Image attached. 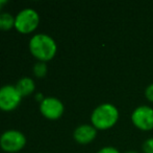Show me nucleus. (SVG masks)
I'll return each mask as SVG.
<instances>
[{
	"label": "nucleus",
	"instance_id": "nucleus-1",
	"mask_svg": "<svg viewBox=\"0 0 153 153\" xmlns=\"http://www.w3.org/2000/svg\"><path fill=\"white\" fill-rule=\"evenodd\" d=\"M29 50L36 59L46 63L56 55V42L46 34H36L29 40Z\"/></svg>",
	"mask_w": 153,
	"mask_h": 153
},
{
	"label": "nucleus",
	"instance_id": "nucleus-2",
	"mask_svg": "<svg viewBox=\"0 0 153 153\" xmlns=\"http://www.w3.org/2000/svg\"><path fill=\"white\" fill-rule=\"evenodd\" d=\"M119 120V110L111 103H103L94 109L91 115L92 125L96 129L111 128Z\"/></svg>",
	"mask_w": 153,
	"mask_h": 153
},
{
	"label": "nucleus",
	"instance_id": "nucleus-3",
	"mask_svg": "<svg viewBox=\"0 0 153 153\" xmlns=\"http://www.w3.org/2000/svg\"><path fill=\"white\" fill-rule=\"evenodd\" d=\"M40 16L32 8H24L15 17V29L21 34H30L38 27Z\"/></svg>",
	"mask_w": 153,
	"mask_h": 153
},
{
	"label": "nucleus",
	"instance_id": "nucleus-4",
	"mask_svg": "<svg viewBox=\"0 0 153 153\" xmlns=\"http://www.w3.org/2000/svg\"><path fill=\"white\" fill-rule=\"evenodd\" d=\"M26 145V137L21 131L7 130L0 136V147L3 151L16 153L23 149Z\"/></svg>",
	"mask_w": 153,
	"mask_h": 153
},
{
	"label": "nucleus",
	"instance_id": "nucleus-5",
	"mask_svg": "<svg viewBox=\"0 0 153 153\" xmlns=\"http://www.w3.org/2000/svg\"><path fill=\"white\" fill-rule=\"evenodd\" d=\"M22 96L16 86L5 85L0 88V109L2 111H13L20 104Z\"/></svg>",
	"mask_w": 153,
	"mask_h": 153
},
{
	"label": "nucleus",
	"instance_id": "nucleus-6",
	"mask_svg": "<svg viewBox=\"0 0 153 153\" xmlns=\"http://www.w3.org/2000/svg\"><path fill=\"white\" fill-rule=\"evenodd\" d=\"M131 121L141 130H151L153 129V108L148 105L137 107L131 113Z\"/></svg>",
	"mask_w": 153,
	"mask_h": 153
},
{
	"label": "nucleus",
	"instance_id": "nucleus-7",
	"mask_svg": "<svg viewBox=\"0 0 153 153\" xmlns=\"http://www.w3.org/2000/svg\"><path fill=\"white\" fill-rule=\"evenodd\" d=\"M40 111L48 120H57L64 113L65 106L57 98L49 96L45 98L44 101L40 103Z\"/></svg>",
	"mask_w": 153,
	"mask_h": 153
},
{
	"label": "nucleus",
	"instance_id": "nucleus-8",
	"mask_svg": "<svg viewBox=\"0 0 153 153\" xmlns=\"http://www.w3.org/2000/svg\"><path fill=\"white\" fill-rule=\"evenodd\" d=\"M97 135V129L93 125L90 124H82L78 126L73 132V137L74 139L79 144H85L91 143L93 139Z\"/></svg>",
	"mask_w": 153,
	"mask_h": 153
},
{
	"label": "nucleus",
	"instance_id": "nucleus-9",
	"mask_svg": "<svg viewBox=\"0 0 153 153\" xmlns=\"http://www.w3.org/2000/svg\"><path fill=\"white\" fill-rule=\"evenodd\" d=\"M17 90L19 91V93L23 96H27L29 94H31L32 92L36 89V84H34V81L31 79V78L28 77H24L22 79H20L18 82H17L16 85Z\"/></svg>",
	"mask_w": 153,
	"mask_h": 153
},
{
	"label": "nucleus",
	"instance_id": "nucleus-10",
	"mask_svg": "<svg viewBox=\"0 0 153 153\" xmlns=\"http://www.w3.org/2000/svg\"><path fill=\"white\" fill-rule=\"evenodd\" d=\"M15 26V17L10 13L0 14V29L8 31Z\"/></svg>",
	"mask_w": 153,
	"mask_h": 153
},
{
	"label": "nucleus",
	"instance_id": "nucleus-11",
	"mask_svg": "<svg viewBox=\"0 0 153 153\" xmlns=\"http://www.w3.org/2000/svg\"><path fill=\"white\" fill-rule=\"evenodd\" d=\"M47 65L45 62H36L33 66V74L38 78H44L47 74Z\"/></svg>",
	"mask_w": 153,
	"mask_h": 153
},
{
	"label": "nucleus",
	"instance_id": "nucleus-12",
	"mask_svg": "<svg viewBox=\"0 0 153 153\" xmlns=\"http://www.w3.org/2000/svg\"><path fill=\"white\" fill-rule=\"evenodd\" d=\"M143 151L145 153H153V137H149L143 143Z\"/></svg>",
	"mask_w": 153,
	"mask_h": 153
},
{
	"label": "nucleus",
	"instance_id": "nucleus-13",
	"mask_svg": "<svg viewBox=\"0 0 153 153\" xmlns=\"http://www.w3.org/2000/svg\"><path fill=\"white\" fill-rule=\"evenodd\" d=\"M97 153H120V151L115 147L106 146V147H103V148H101L100 150H98Z\"/></svg>",
	"mask_w": 153,
	"mask_h": 153
},
{
	"label": "nucleus",
	"instance_id": "nucleus-14",
	"mask_svg": "<svg viewBox=\"0 0 153 153\" xmlns=\"http://www.w3.org/2000/svg\"><path fill=\"white\" fill-rule=\"evenodd\" d=\"M145 96L150 102H153V83L149 84L145 89Z\"/></svg>",
	"mask_w": 153,
	"mask_h": 153
},
{
	"label": "nucleus",
	"instance_id": "nucleus-15",
	"mask_svg": "<svg viewBox=\"0 0 153 153\" xmlns=\"http://www.w3.org/2000/svg\"><path fill=\"white\" fill-rule=\"evenodd\" d=\"M44 96H43L42 93H36V100L38 101L39 103H42L43 101H44Z\"/></svg>",
	"mask_w": 153,
	"mask_h": 153
},
{
	"label": "nucleus",
	"instance_id": "nucleus-16",
	"mask_svg": "<svg viewBox=\"0 0 153 153\" xmlns=\"http://www.w3.org/2000/svg\"><path fill=\"white\" fill-rule=\"evenodd\" d=\"M7 3V1L6 0H0V10H1V8L4 5V4H6Z\"/></svg>",
	"mask_w": 153,
	"mask_h": 153
},
{
	"label": "nucleus",
	"instance_id": "nucleus-17",
	"mask_svg": "<svg viewBox=\"0 0 153 153\" xmlns=\"http://www.w3.org/2000/svg\"><path fill=\"white\" fill-rule=\"evenodd\" d=\"M125 153H139V152L134 151V150H129V151H126Z\"/></svg>",
	"mask_w": 153,
	"mask_h": 153
}]
</instances>
